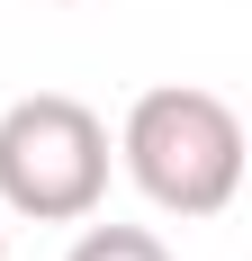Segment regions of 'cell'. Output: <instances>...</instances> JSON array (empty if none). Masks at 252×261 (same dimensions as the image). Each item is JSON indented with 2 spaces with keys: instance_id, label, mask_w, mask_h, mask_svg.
Returning <instances> with one entry per match:
<instances>
[{
  "instance_id": "6da1fadb",
  "label": "cell",
  "mask_w": 252,
  "mask_h": 261,
  "mask_svg": "<svg viewBox=\"0 0 252 261\" xmlns=\"http://www.w3.org/2000/svg\"><path fill=\"white\" fill-rule=\"evenodd\" d=\"M117 162H126V180L162 216H180V225L225 216L234 189H243V117L216 90H198V81H162V90H144L126 108Z\"/></svg>"
},
{
  "instance_id": "7a4b0ae2",
  "label": "cell",
  "mask_w": 252,
  "mask_h": 261,
  "mask_svg": "<svg viewBox=\"0 0 252 261\" xmlns=\"http://www.w3.org/2000/svg\"><path fill=\"white\" fill-rule=\"evenodd\" d=\"M108 198V126L72 90H27L0 108V207L27 225H81Z\"/></svg>"
},
{
  "instance_id": "3957f363",
  "label": "cell",
  "mask_w": 252,
  "mask_h": 261,
  "mask_svg": "<svg viewBox=\"0 0 252 261\" xmlns=\"http://www.w3.org/2000/svg\"><path fill=\"white\" fill-rule=\"evenodd\" d=\"M72 261H180V252L162 234H144V225H90L72 243Z\"/></svg>"
},
{
  "instance_id": "277c9868",
  "label": "cell",
  "mask_w": 252,
  "mask_h": 261,
  "mask_svg": "<svg viewBox=\"0 0 252 261\" xmlns=\"http://www.w3.org/2000/svg\"><path fill=\"white\" fill-rule=\"evenodd\" d=\"M0 261H9V225H0Z\"/></svg>"
},
{
  "instance_id": "5b68a950",
  "label": "cell",
  "mask_w": 252,
  "mask_h": 261,
  "mask_svg": "<svg viewBox=\"0 0 252 261\" xmlns=\"http://www.w3.org/2000/svg\"><path fill=\"white\" fill-rule=\"evenodd\" d=\"M36 9H63V0H36Z\"/></svg>"
}]
</instances>
